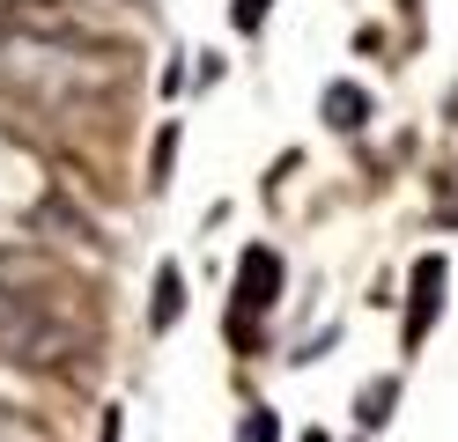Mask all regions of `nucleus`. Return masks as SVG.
Listing matches in <instances>:
<instances>
[{"mask_svg":"<svg viewBox=\"0 0 458 442\" xmlns=\"http://www.w3.org/2000/svg\"><path fill=\"white\" fill-rule=\"evenodd\" d=\"M74 324L52 317L45 295H22V288H0V354L8 362H60V354H74Z\"/></svg>","mask_w":458,"mask_h":442,"instance_id":"f257e3e1","label":"nucleus"},{"mask_svg":"<svg viewBox=\"0 0 458 442\" xmlns=\"http://www.w3.org/2000/svg\"><path fill=\"white\" fill-rule=\"evenodd\" d=\"M274 303H281V251L251 244V251L237 258V317H229V339L251 346V317L274 310Z\"/></svg>","mask_w":458,"mask_h":442,"instance_id":"f03ea898","label":"nucleus"},{"mask_svg":"<svg viewBox=\"0 0 458 442\" xmlns=\"http://www.w3.org/2000/svg\"><path fill=\"white\" fill-rule=\"evenodd\" d=\"M444 288H451V265L428 251V258H414V303H407V346H421L428 339V324H437V310H444Z\"/></svg>","mask_w":458,"mask_h":442,"instance_id":"7ed1b4c3","label":"nucleus"},{"mask_svg":"<svg viewBox=\"0 0 458 442\" xmlns=\"http://www.w3.org/2000/svg\"><path fill=\"white\" fill-rule=\"evenodd\" d=\"M362 118H369V88H362V81H333V88H326V126L355 133Z\"/></svg>","mask_w":458,"mask_h":442,"instance_id":"20e7f679","label":"nucleus"},{"mask_svg":"<svg viewBox=\"0 0 458 442\" xmlns=\"http://www.w3.org/2000/svg\"><path fill=\"white\" fill-rule=\"evenodd\" d=\"M185 317V273H178V265H163V273H156V332H170V324H178Z\"/></svg>","mask_w":458,"mask_h":442,"instance_id":"39448f33","label":"nucleus"},{"mask_svg":"<svg viewBox=\"0 0 458 442\" xmlns=\"http://www.w3.org/2000/svg\"><path fill=\"white\" fill-rule=\"evenodd\" d=\"M237 442H281V421H274V413L259 405V413H244V435Z\"/></svg>","mask_w":458,"mask_h":442,"instance_id":"423d86ee","label":"nucleus"},{"mask_svg":"<svg viewBox=\"0 0 458 442\" xmlns=\"http://www.w3.org/2000/svg\"><path fill=\"white\" fill-rule=\"evenodd\" d=\"M385 413H392V383H369V391H362V428H377Z\"/></svg>","mask_w":458,"mask_h":442,"instance_id":"0eeeda50","label":"nucleus"},{"mask_svg":"<svg viewBox=\"0 0 458 442\" xmlns=\"http://www.w3.org/2000/svg\"><path fill=\"white\" fill-rule=\"evenodd\" d=\"M437 221H444V229H458V170L437 185Z\"/></svg>","mask_w":458,"mask_h":442,"instance_id":"6e6552de","label":"nucleus"},{"mask_svg":"<svg viewBox=\"0 0 458 442\" xmlns=\"http://www.w3.org/2000/svg\"><path fill=\"white\" fill-rule=\"evenodd\" d=\"M267 8H274V0H237V8H229V22H237V29H259Z\"/></svg>","mask_w":458,"mask_h":442,"instance_id":"1a4fd4ad","label":"nucleus"},{"mask_svg":"<svg viewBox=\"0 0 458 442\" xmlns=\"http://www.w3.org/2000/svg\"><path fill=\"white\" fill-rule=\"evenodd\" d=\"M170 155H178V133H163V140H156V177H148V185H156V192L170 185Z\"/></svg>","mask_w":458,"mask_h":442,"instance_id":"9d476101","label":"nucleus"},{"mask_svg":"<svg viewBox=\"0 0 458 442\" xmlns=\"http://www.w3.org/2000/svg\"><path fill=\"white\" fill-rule=\"evenodd\" d=\"M303 442H326V428H310V435H303Z\"/></svg>","mask_w":458,"mask_h":442,"instance_id":"9b49d317","label":"nucleus"},{"mask_svg":"<svg viewBox=\"0 0 458 442\" xmlns=\"http://www.w3.org/2000/svg\"><path fill=\"white\" fill-rule=\"evenodd\" d=\"M133 8H140V0H133Z\"/></svg>","mask_w":458,"mask_h":442,"instance_id":"f8f14e48","label":"nucleus"}]
</instances>
